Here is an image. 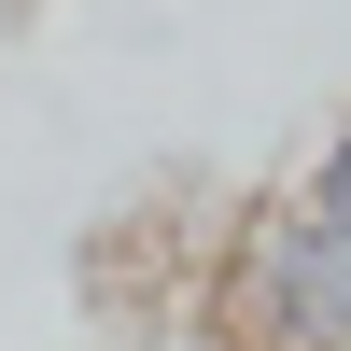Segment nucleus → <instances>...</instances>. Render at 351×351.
Here are the masks:
<instances>
[{
    "mask_svg": "<svg viewBox=\"0 0 351 351\" xmlns=\"http://www.w3.org/2000/svg\"><path fill=\"white\" fill-rule=\"evenodd\" d=\"M211 351H351V253L295 197L239 211V239L211 253Z\"/></svg>",
    "mask_w": 351,
    "mask_h": 351,
    "instance_id": "1",
    "label": "nucleus"
},
{
    "mask_svg": "<svg viewBox=\"0 0 351 351\" xmlns=\"http://www.w3.org/2000/svg\"><path fill=\"white\" fill-rule=\"evenodd\" d=\"M295 211H309V225H324V239L351 253V112H337L324 141H309V169H295Z\"/></svg>",
    "mask_w": 351,
    "mask_h": 351,
    "instance_id": "2",
    "label": "nucleus"
}]
</instances>
